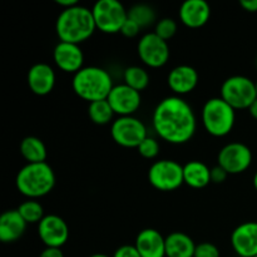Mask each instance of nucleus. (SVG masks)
Instances as JSON below:
<instances>
[{"label": "nucleus", "instance_id": "ddd939ff", "mask_svg": "<svg viewBox=\"0 0 257 257\" xmlns=\"http://www.w3.org/2000/svg\"><path fill=\"white\" fill-rule=\"evenodd\" d=\"M38 235L47 247L60 248L69 238V227L58 215H47L38 223Z\"/></svg>", "mask_w": 257, "mask_h": 257}, {"label": "nucleus", "instance_id": "473e14b6", "mask_svg": "<svg viewBox=\"0 0 257 257\" xmlns=\"http://www.w3.org/2000/svg\"><path fill=\"white\" fill-rule=\"evenodd\" d=\"M228 177V173L223 170L221 166H215L211 168V182L213 183H222L225 182L226 178Z\"/></svg>", "mask_w": 257, "mask_h": 257}, {"label": "nucleus", "instance_id": "c85d7f7f", "mask_svg": "<svg viewBox=\"0 0 257 257\" xmlns=\"http://www.w3.org/2000/svg\"><path fill=\"white\" fill-rule=\"evenodd\" d=\"M138 153L142 156L143 158H147V160H153L158 156L160 153V143L156 138L147 137L137 148Z\"/></svg>", "mask_w": 257, "mask_h": 257}, {"label": "nucleus", "instance_id": "0eeeda50", "mask_svg": "<svg viewBox=\"0 0 257 257\" xmlns=\"http://www.w3.org/2000/svg\"><path fill=\"white\" fill-rule=\"evenodd\" d=\"M95 27L105 34H115L122 30L128 19V10L118 0H99L92 8Z\"/></svg>", "mask_w": 257, "mask_h": 257}, {"label": "nucleus", "instance_id": "ea45409f", "mask_svg": "<svg viewBox=\"0 0 257 257\" xmlns=\"http://www.w3.org/2000/svg\"><path fill=\"white\" fill-rule=\"evenodd\" d=\"M255 84H256V92H257V80L255 82Z\"/></svg>", "mask_w": 257, "mask_h": 257}, {"label": "nucleus", "instance_id": "7ed1b4c3", "mask_svg": "<svg viewBox=\"0 0 257 257\" xmlns=\"http://www.w3.org/2000/svg\"><path fill=\"white\" fill-rule=\"evenodd\" d=\"M15 186L23 196L37 200L52 192L55 186V173L47 162L27 163L18 172Z\"/></svg>", "mask_w": 257, "mask_h": 257}, {"label": "nucleus", "instance_id": "58836bf2", "mask_svg": "<svg viewBox=\"0 0 257 257\" xmlns=\"http://www.w3.org/2000/svg\"><path fill=\"white\" fill-rule=\"evenodd\" d=\"M89 257H110V256L104 255V253H94V255H92V256H89Z\"/></svg>", "mask_w": 257, "mask_h": 257}, {"label": "nucleus", "instance_id": "6ab92c4d", "mask_svg": "<svg viewBox=\"0 0 257 257\" xmlns=\"http://www.w3.org/2000/svg\"><path fill=\"white\" fill-rule=\"evenodd\" d=\"M136 248L141 257H166V237L155 228H145L136 237Z\"/></svg>", "mask_w": 257, "mask_h": 257}, {"label": "nucleus", "instance_id": "9b49d317", "mask_svg": "<svg viewBox=\"0 0 257 257\" xmlns=\"http://www.w3.org/2000/svg\"><path fill=\"white\" fill-rule=\"evenodd\" d=\"M252 163V152L241 142H231L223 146L217 155V165L228 175H240Z\"/></svg>", "mask_w": 257, "mask_h": 257}, {"label": "nucleus", "instance_id": "f3484780", "mask_svg": "<svg viewBox=\"0 0 257 257\" xmlns=\"http://www.w3.org/2000/svg\"><path fill=\"white\" fill-rule=\"evenodd\" d=\"M28 85L34 94L47 95L55 85V72L52 65L47 63H37L28 72Z\"/></svg>", "mask_w": 257, "mask_h": 257}, {"label": "nucleus", "instance_id": "4c0bfd02", "mask_svg": "<svg viewBox=\"0 0 257 257\" xmlns=\"http://www.w3.org/2000/svg\"><path fill=\"white\" fill-rule=\"evenodd\" d=\"M253 187H255V190L257 191V171H256V173H255V176H253Z\"/></svg>", "mask_w": 257, "mask_h": 257}, {"label": "nucleus", "instance_id": "79ce46f5", "mask_svg": "<svg viewBox=\"0 0 257 257\" xmlns=\"http://www.w3.org/2000/svg\"><path fill=\"white\" fill-rule=\"evenodd\" d=\"M255 257H257V256H255Z\"/></svg>", "mask_w": 257, "mask_h": 257}, {"label": "nucleus", "instance_id": "f257e3e1", "mask_svg": "<svg viewBox=\"0 0 257 257\" xmlns=\"http://www.w3.org/2000/svg\"><path fill=\"white\" fill-rule=\"evenodd\" d=\"M156 133L172 145H183L192 140L197 130V119L187 100L178 95L165 98L156 105L152 114Z\"/></svg>", "mask_w": 257, "mask_h": 257}, {"label": "nucleus", "instance_id": "9d476101", "mask_svg": "<svg viewBox=\"0 0 257 257\" xmlns=\"http://www.w3.org/2000/svg\"><path fill=\"white\" fill-rule=\"evenodd\" d=\"M140 59L150 68H161L170 59V47L166 40L158 37L155 32L146 33L137 44Z\"/></svg>", "mask_w": 257, "mask_h": 257}, {"label": "nucleus", "instance_id": "5701e85b", "mask_svg": "<svg viewBox=\"0 0 257 257\" xmlns=\"http://www.w3.org/2000/svg\"><path fill=\"white\" fill-rule=\"evenodd\" d=\"M20 155L28 163H42L47 160V147L40 138L28 136L20 142Z\"/></svg>", "mask_w": 257, "mask_h": 257}, {"label": "nucleus", "instance_id": "c756f323", "mask_svg": "<svg viewBox=\"0 0 257 257\" xmlns=\"http://www.w3.org/2000/svg\"><path fill=\"white\" fill-rule=\"evenodd\" d=\"M195 257H220V250L211 242H201L196 245Z\"/></svg>", "mask_w": 257, "mask_h": 257}, {"label": "nucleus", "instance_id": "dca6fc26", "mask_svg": "<svg viewBox=\"0 0 257 257\" xmlns=\"http://www.w3.org/2000/svg\"><path fill=\"white\" fill-rule=\"evenodd\" d=\"M178 15L186 27L197 29L210 20L211 7L206 0H186L181 4Z\"/></svg>", "mask_w": 257, "mask_h": 257}, {"label": "nucleus", "instance_id": "b1692460", "mask_svg": "<svg viewBox=\"0 0 257 257\" xmlns=\"http://www.w3.org/2000/svg\"><path fill=\"white\" fill-rule=\"evenodd\" d=\"M88 115H89L90 120L93 123L104 125L110 123V120L113 119V115H114V112H113L109 102L107 99H102L89 103V105H88Z\"/></svg>", "mask_w": 257, "mask_h": 257}, {"label": "nucleus", "instance_id": "bb28decb", "mask_svg": "<svg viewBox=\"0 0 257 257\" xmlns=\"http://www.w3.org/2000/svg\"><path fill=\"white\" fill-rule=\"evenodd\" d=\"M27 223H39L44 218V208L37 200H28L17 208Z\"/></svg>", "mask_w": 257, "mask_h": 257}, {"label": "nucleus", "instance_id": "a211bd4d", "mask_svg": "<svg viewBox=\"0 0 257 257\" xmlns=\"http://www.w3.org/2000/svg\"><path fill=\"white\" fill-rule=\"evenodd\" d=\"M167 83L171 90L178 97L188 94L197 87L198 73L191 65H177L168 73Z\"/></svg>", "mask_w": 257, "mask_h": 257}, {"label": "nucleus", "instance_id": "c9c22d12", "mask_svg": "<svg viewBox=\"0 0 257 257\" xmlns=\"http://www.w3.org/2000/svg\"><path fill=\"white\" fill-rule=\"evenodd\" d=\"M58 5L63 8V9H69V8L78 5V0H55Z\"/></svg>", "mask_w": 257, "mask_h": 257}, {"label": "nucleus", "instance_id": "e433bc0d", "mask_svg": "<svg viewBox=\"0 0 257 257\" xmlns=\"http://www.w3.org/2000/svg\"><path fill=\"white\" fill-rule=\"evenodd\" d=\"M248 112H250L251 117L257 119V99L250 105V108H248Z\"/></svg>", "mask_w": 257, "mask_h": 257}, {"label": "nucleus", "instance_id": "f8f14e48", "mask_svg": "<svg viewBox=\"0 0 257 257\" xmlns=\"http://www.w3.org/2000/svg\"><path fill=\"white\" fill-rule=\"evenodd\" d=\"M107 100L109 102L114 114H118L119 117H128L140 109L142 97L141 92L123 83L113 87Z\"/></svg>", "mask_w": 257, "mask_h": 257}, {"label": "nucleus", "instance_id": "cd10ccee", "mask_svg": "<svg viewBox=\"0 0 257 257\" xmlns=\"http://www.w3.org/2000/svg\"><path fill=\"white\" fill-rule=\"evenodd\" d=\"M177 23L172 18H162L156 23L155 33L163 40L168 42L177 33Z\"/></svg>", "mask_w": 257, "mask_h": 257}, {"label": "nucleus", "instance_id": "2f4dec72", "mask_svg": "<svg viewBox=\"0 0 257 257\" xmlns=\"http://www.w3.org/2000/svg\"><path fill=\"white\" fill-rule=\"evenodd\" d=\"M113 257H141L135 245H123L115 250Z\"/></svg>", "mask_w": 257, "mask_h": 257}, {"label": "nucleus", "instance_id": "4468645a", "mask_svg": "<svg viewBox=\"0 0 257 257\" xmlns=\"http://www.w3.org/2000/svg\"><path fill=\"white\" fill-rule=\"evenodd\" d=\"M231 245L240 257L257 256V221H247L233 230Z\"/></svg>", "mask_w": 257, "mask_h": 257}, {"label": "nucleus", "instance_id": "6e6552de", "mask_svg": "<svg viewBox=\"0 0 257 257\" xmlns=\"http://www.w3.org/2000/svg\"><path fill=\"white\" fill-rule=\"evenodd\" d=\"M148 181L158 191L171 192L177 190L185 183L183 166L173 160L157 161L148 170Z\"/></svg>", "mask_w": 257, "mask_h": 257}, {"label": "nucleus", "instance_id": "1a4fd4ad", "mask_svg": "<svg viewBox=\"0 0 257 257\" xmlns=\"http://www.w3.org/2000/svg\"><path fill=\"white\" fill-rule=\"evenodd\" d=\"M110 136L117 145L125 148H138L148 137L145 123L133 115L118 117L110 125Z\"/></svg>", "mask_w": 257, "mask_h": 257}, {"label": "nucleus", "instance_id": "39448f33", "mask_svg": "<svg viewBox=\"0 0 257 257\" xmlns=\"http://www.w3.org/2000/svg\"><path fill=\"white\" fill-rule=\"evenodd\" d=\"M236 122V110L221 97L210 98L202 107V124L208 135L225 137Z\"/></svg>", "mask_w": 257, "mask_h": 257}, {"label": "nucleus", "instance_id": "2eb2a0df", "mask_svg": "<svg viewBox=\"0 0 257 257\" xmlns=\"http://www.w3.org/2000/svg\"><path fill=\"white\" fill-rule=\"evenodd\" d=\"M53 59L57 67L65 73L79 72L84 64V54L78 44L59 42L53 50Z\"/></svg>", "mask_w": 257, "mask_h": 257}, {"label": "nucleus", "instance_id": "20e7f679", "mask_svg": "<svg viewBox=\"0 0 257 257\" xmlns=\"http://www.w3.org/2000/svg\"><path fill=\"white\" fill-rule=\"evenodd\" d=\"M112 75L100 67H83L73 75L72 88L82 99L92 103L95 100L107 99L113 89Z\"/></svg>", "mask_w": 257, "mask_h": 257}, {"label": "nucleus", "instance_id": "423d86ee", "mask_svg": "<svg viewBox=\"0 0 257 257\" xmlns=\"http://www.w3.org/2000/svg\"><path fill=\"white\" fill-rule=\"evenodd\" d=\"M221 98L233 109H248L257 99L256 84L245 75H232L223 80Z\"/></svg>", "mask_w": 257, "mask_h": 257}, {"label": "nucleus", "instance_id": "a878e982", "mask_svg": "<svg viewBox=\"0 0 257 257\" xmlns=\"http://www.w3.org/2000/svg\"><path fill=\"white\" fill-rule=\"evenodd\" d=\"M128 19L137 23L141 28H148L156 22V12L147 4H136L128 9Z\"/></svg>", "mask_w": 257, "mask_h": 257}, {"label": "nucleus", "instance_id": "aec40b11", "mask_svg": "<svg viewBox=\"0 0 257 257\" xmlns=\"http://www.w3.org/2000/svg\"><path fill=\"white\" fill-rule=\"evenodd\" d=\"M24 218L18 210H8L0 216V240L4 243L15 242L27 230Z\"/></svg>", "mask_w": 257, "mask_h": 257}, {"label": "nucleus", "instance_id": "393cba45", "mask_svg": "<svg viewBox=\"0 0 257 257\" xmlns=\"http://www.w3.org/2000/svg\"><path fill=\"white\" fill-rule=\"evenodd\" d=\"M124 83L130 85L133 89L142 92L143 89L148 87L150 84V74L145 68L140 67V65H132L128 67L124 70Z\"/></svg>", "mask_w": 257, "mask_h": 257}, {"label": "nucleus", "instance_id": "72a5a7b5", "mask_svg": "<svg viewBox=\"0 0 257 257\" xmlns=\"http://www.w3.org/2000/svg\"><path fill=\"white\" fill-rule=\"evenodd\" d=\"M39 257H64V253L60 248L55 247H45L44 250L40 252Z\"/></svg>", "mask_w": 257, "mask_h": 257}, {"label": "nucleus", "instance_id": "f03ea898", "mask_svg": "<svg viewBox=\"0 0 257 257\" xmlns=\"http://www.w3.org/2000/svg\"><path fill=\"white\" fill-rule=\"evenodd\" d=\"M94 18L92 9L75 5L69 9H63L55 22V32L60 42L78 44L89 39L95 32Z\"/></svg>", "mask_w": 257, "mask_h": 257}, {"label": "nucleus", "instance_id": "7c9ffc66", "mask_svg": "<svg viewBox=\"0 0 257 257\" xmlns=\"http://www.w3.org/2000/svg\"><path fill=\"white\" fill-rule=\"evenodd\" d=\"M141 29H142V28H141L137 23H135L133 20H131V19H127V22L123 24L120 33H122V34L127 38H135L140 34Z\"/></svg>", "mask_w": 257, "mask_h": 257}, {"label": "nucleus", "instance_id": "f704fd0d", "mask_svg": "<svg viewBox=\"0 0 257 257\" xmlns=\"http://www.w3.org/2000/svg\"><path fill=\"white\" fill-rule=\"evenodd\" d=\"M240 5L248 13H257V0H240Z\"/></svg>", "mask_w": 257, "mask_h": 257}, {"label": "nucleus", "instance_id": "a19ab883", "mask_svg": "<svg viewBox=\"0 0 257 257\" xmlns=\"http://www.w3.org/2000/svg\"><path fill=\"white\" fill-rule=\"evenodd\" d=\"M256 64H257V59H256Z\"/></svg>", "mask_w": 257, "mask_h": 257}, {"label": "nucleus", "instance_id": "4be33fe9", "mask_svg": "<svg viewBox=\"0 0 257 257\" xmlns=\"http://www.w3.org/2000/svg\"><path fill=\"white\" fill-rule=\"evenodd\" d=\"M183 181L192 188H203L211 183V168L201 161H190L183 166Z\"/></svg>", "mask_w": 257, "mask_h": 257}, {"label": "nucleus", "instance_id": "412c9836", "mask_svg": "<svg viewBox=\"0 0 257 257\" xmlns=\"http://www.w3.org/2000/svg\"><path fill=\"white\" fill-rule=\"evenodd\" d=\"M196 243L187 233L172 232L166 237V257H195Z\"/></svg>", "mask_w": 257, "mask_h": 257}]
</instances>
